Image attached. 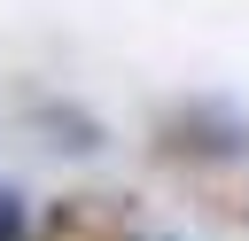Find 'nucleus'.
<instances>
[{
    "label": "nucleus",
    "mask_w": 249,
    "mask_h": 241,
    "mask_svg": "<svg viewBox=\"0 0 249 241\" xmlns=\"http://www.w3.org/2000/svg\"><path fill=\"white\" fill-rule=\"evenodd\" d=\"M47 124L62 132V148H101V124H93V117H70V109H47Z\"/></svg>",
    "instance_id": "1"
},
{
    "label": "nucleus",
    "mask_w": 249,
    "mask_h": 241,
    "mask_svg": "<svg viewBox=\"0 0 249 241\" xmlns=\"http://www.w3.org/2000/svg\"><path fill=\"white\" fill-rule=\"evenodd\" d=\"M0 241H31V218H23V194L0 187Z\"/></svg>",
    "instance_id": "2"
}]
</instances>
